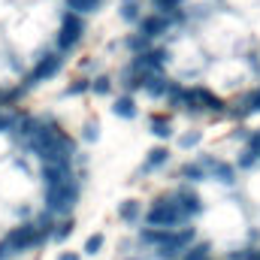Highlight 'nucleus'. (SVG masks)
I'll list each match as a JSON object with an SVG mask.
<instances>
[{
	"instance_id": "nucleus-3",
	"label": "nucleus",
	"mask_w": 260,
	"mask_h": 260,
	"mask_svg": "<svg viewBox=\"0 0 260 260\" xmlns=\"http://www.w3.org/2000/svg\"><path fill=\"white\" fill-rule=\"evenodd\" d=\"M194 239H197L194 227H173V230H167L164 245H160V248H154V257H157V260H179V257H182V251H185Z\"/></svg>"
},
{
	"instance_id": "nucleus-30",
	"label": "nucleus",
	"mask_w": 260,
	"mask_h": 260,
	"mask_svg": "<svg viewBox=\"0 0 260 260\" xmlns=\"http://www.w3.org/2000/svg\"><path fill=\"white\" fill-rule=\"evenodd\" d=\"M251 260H260V248H254V251H251Z\"/></svg>"
},
{
	"instance_id": "nucleus-17",
	"label": "nucleus",
	"mask_w": 260,
	"mask_h": 260,
	"mask_svg": "<svg viewBox=\"0 0 260 260\" xmlns=\"http://www.w3.org/2000/svg\"><path fill=\"white\" fill-rule=\"evenodd\" d=\"M142 82H145V76H142V73H136L133 67H127V70H124V76H121V88H124L127 94L142 91Z\"/></svg>"
},
{
	"instance_id": "nucleus-5",
	"label": "nucleus",
	"mask_w": 260,
	"mask_h": 260,
	"mask_svg": "<svg viewBox=\"0 0 260 260\" xmlns=\"http://www.w3.org/2000/svg\"><path fill=\"white\" fill-rule=\"evenodd\" d=\"M170 15H164V12H151V15H142L139 21H136V27H139V34L142 37H148V40H157V37H164L167 30H170Z\"/></svg>"
},
{
	"instance_id": "nucleus-24",
	"label": "nucleus",
	"mask_w": 260,
	"mask_h": 260,
	"mask_svg": "<svg viewBox=\"0 0 260 260\" xmlns=\"http://www.w3.org/2000/svg\"><path fill=\"white\" fill-rule=\"evenodd\" d=\"M103 242H106V239H103V233H94V236L85 242V254H97V251L103 248Z\"/></svg>"
},
{
	"instance_id": "nucleus-20",
	"label": "nucleus",
	"mask_w": 260,
	"mask_h": 260,
	"mask_svg": "<svg viewBox=\"0 0 260 260\" xmlns=\"http://www.w3.org/2000/svg\"><path fill=\"white\" fill-rule=\"evenodd\" d=\"M148 43H151V40H148V37H142V34H133V37H127V40H124V46H127L133 55L145 52V49H148Z\"/></svg>"
},
{
	"instance_id": "nucleus-10",
	"label": "nucleus",
	"mask_w": 260,
	"mask_h": 260,
	"mask_svg": "<svg viewBox=\"0 0 260 260\" xmlns=\"http://www.w3.org/2000/svg\"><path fill=\"white\" fill-rule=\"evenodd\" d=\"M173 85H176V82H170L164 73H148L145 82H142V91H145L148 97H154V100H167V94H170Z\"/></svg>"
},
{
	"instance_id": "nucleus-23",
	"label": "nucleus",
	"mask_w": 260,
	"mask_h": 260,
	"mask_svg": "<svg viewBox=\"0 0 260 260\" xmlns=\"http://www.w3.org/2000/svg\"><path fill=\"white\" fill-rule=\"evenodd\" d=\"M260 157L257 154H251V151H248V148H245V151H242V154H239V160H236V164H233V167H236V170H251V167H254V164H257Z\"/></svg>"
},
{
	"instance_id": "nucleus-16",
	"label": "nucleus",
	"mask_w": 260,
	"mask_h": 260,
	"mask_svg": "<svg viewBox=\"0 0 260 260\" xmlns=\"http://www.w3.org/2000/svg\"><path fill=\"white\" fill-rule=\"evenodd\" d=\"M209 257H212V245H209V242H191V245L182 251L179 260H209Z\"/></svg>"
},
{
	"instance_id": "nucleus-4",
	"label": "nucleus",
	"mask_w": 260,
	"mask_h": 260,
	"mask_svg": "<svg viewBox=\"0 0 260 260\" xmlns=\"http://www.w3.org/2000/svg\"><path fill=\"white\" fill-rule=\"evenodd\" d=\"M170 61V52L167 49H145V52H139V55H133V61L130 67L136 70V73H142V76H148V73H164V67Z\"/></svg>"
},
{
	"instance_id": "nucleus-7",
	"label": "nucleus",
	"mask_w": 260,
	"mask_h": 260,
	"mask_svg": "<svg viewBox=\"0 0 260 260\" xmlns=\"http://www.w3.org/2000/svg\"><path fill=\"white\" fill-rule=\"evenodd\" d=\"M200 160H203V167L209 170V179H218V182H224V185H233V182H236V167H233V164L218 160V157H212V154H203Z\"/></svg>"
},
{
	"instance_id": "nucleus-19",
	"label": "nucleus",
	"mask_w": 260,
	"mask_h": 260,
	"mask_svg": "<svg viewBox=\"0 0 260 260\" xmlns=\"http://www.w3.org/2000/svg\"><path fill=\"white\" fill-rule=\"evenodd\" d=\"M121 18H124L127 24H136V21L142 18V9H139L136 0H124V3H121Z\"/></svg>"
},
{
	"instance_id": "nucleus-12",
	"label": "nucleus",
	"mask_w": 260,
	"mask_h": 260,
	"mask_svg": "<svg viewBox=\"0 0 260 260\" xmlns=\"http://www.w3.org/2000/svg\"><path fill=\"white\" fill-rule=\"evenodd\" d=\"M112 112H115L118 118H124V121H133V118L139 115V109H136V100H133V94H121V97L115 100Z\"/></svg>"
},
{
	"instance_id": "nucleus-25",
	"label": "nucleus",
	"mask_w": 260,
	"mask_h": 260,
	"mask_svg": "<svg viewBox=\"0 0 260 260\" xmlns=\"http://www.w3.org/2000/svg\"><path fill=\"white\" fill-rule=\"evenodd\" d=\"M154 6H157V12H164V15H173V12L182 6V0H154Z\"/></svg>"
},
{
	"instance_id": "nucleus-11",
	"label": "nucleus",
	"mask_w": 260,
	"mask_h": 260,
	"mask_svg": "<svg viewBox=\"0 0 260 260\" xmlns=\"http://www.w3.org/2000/svg\"><path fill=\"white\" fill-rule=\"evenodd\" d=\"M167 160H170V148H167V145H154V148L148 151V157H145V164H142L139 173H154V170L167 167Z\"/></svg>"
},
{
	"instance_id": "nucleus-27",
	"label": "nucleus",
	"mask_w": 260,
	"mask_h": 260,
	"mask_svg": "<svg viewBox=\"0 0 260 260\" xmlns=\"http://www.w3.org/2000/svg\"><path fill=\"white\" fill-rule=\"evenodd\" d=\"M248 136H251V127H242V124H239V127L233 130V139H236V142H242V145L248 142Z\"/></svg>"
},
{
	"instance_id": "nucleus-13",
	"label": "nucleus",
	"mask_w": 260,
	"mask_h": 260,
	"mask_svg": "<svg viewBox=\"0 0 260 260\" xmlns=\"http://www.w3.org/2000/svg\"><path fill=\"white\" fill-rule=\"evenodd\" d=\"M118 221H124V224L142 221V203H139V200H124V203L118 206Z\"/></svg>"
},
{
	"instance_id": "nucleus-21",
	"label": "nucleus",
	"mask_w": 260,
	"mask_h": 260,
	"mask_svg": "<svg viewBox=\"0 0 260 260\" xmlns=\"http://www.w3.org/2000/svg\"><path fill=\"white\" fill-rule=\"evenodd\" d=\"M91 91H94L97 97H106V94H112V79H109V76H97V79L91 82Z\"/></svg>"
},
{
	"instance_id": "nucleus-28",
	"label": "nucleus",
	"mask_w": 260,
	"mask_h": 260,
	"mask_svg": "<svg viewBox=\"0 0 260 260\" xmlns=\"http://www.w3.org/2000/svg\"><path fill=\"white\" fill-rule=\"evenodd\" d=\"M85 139H97V124H88L85 127Z\"/></svg>"
},
{
	"instance_id": "nucleus-26",
	"label": "nucleus",
	"mask_w": 260,
	"mask_h": 260,
	"mask_svg": "<svg viewBox=\"0 0 260 260\" xmlns=\"http://www.w3.org/2000/svg\"><path fill=\"white\" fill-rule=\"evenodd\" d=\"M245 148H248L251 154H257V157H260V130H251V136H248Z\"/></svg>"
},
{
	"instance_id": "nucleus-2",
	"label": "nucleus",
	"mask_w": 260,
	"mask_h": 260,
	"mask_svg": "<svg viewBox=\"0 0 260 260\" xmlns=\"http://www.w3.org/2000/svg\"><path fill=\"white\" fill-rule=\"evenodd\" d=\"M142 221L148 224V227H164V230H173V227H182L188 218H185V212L179 209V203H176V197H157V200H151V206L142 212Z\"/></svg>"
},
{
	"instance_id": "nucleus-8",
	"label": "nucleus",
	"mask_w": 260,
	"mask_h": 260,
	"mask_svg": "<svg viewBox=\"0 0 260 260\" xmlns=\"http://www.w3.org/2000/svg\"><path fill=\"white\" fill-rule=\"evenodd\" d=\"M173 197H176V203H179V209L185 212V218H188V221H191V218H197V215H203V197L197 194L191 185L179 188Z\"/></svg>"
},
{
	"instance_id": "nucleus-6",
	"label": "nucleus",
	"mask_w": 260,
	"mask_h": 260,
	"mask_svg": "<svg viewBox=\"0 0 260 260\" xmlns=\"http://www.w3.org/2000/svg\"><path fill=\"white\" fill-rule=\"evenodd\" d=\"M191 97H194V103L200 106V112H215V115H224L227 112V103L218 94H212L209 88H203V85L191 88Z\"/></svg>"
},
{
	"instance_id": "nucleus-15",
	"label": "nucleus",
	"mask_w": 260,
	"mask_h": 260,
	"mask_svg": "<svg viewBox=\"0 0 260 260\" xmlns=\"http://www.w3.org/2000/svg\"><path fill=\"white\" fill-rule=\"evenodd\" d=\"M164 239H167V230L164 227H142L139 230V242L148 245V248H160Z\"/></svg>"
},
{
	"instance_id": "nucleus-22",
	"label": "nucleus",
	"mask_w": 260,
	"mask_h": 260,
	"mask_svg": "<svg viewBox=\"0 0 260 260\" xmlns=\"http://www.w3.org/2000/svg\"><path fill=\"white\" fill-rule=\"evenodd\" d=\"M203 142V133L200 130H191V133H185V136H179V148H185V151H191Z\"/></svg>"
},
{
	"instance_id": "nucleus-29",
	"label": "nucleus",
	"mask_w": 260,
	"mask_h": 260,
	"mask_svg": "<svg viewBox=\"0 0 260 260\" xmlns=\"http://www.w3.org/2000/svg\"><path fill=\"white\" fill-rule=\"evenodd\" d=\"M58 260H79V254H61Z\"/></svg>"
},
{
	"instance_id": "nucleus-32",
	"label": "nucleus",
	"mask_w": 260,
	"mask_h": 260,
	"mask_svg": "<svg viewBox=\"0 0 260 260\" xmlns=\"http://www.w3.org/2000/svg\"><path fill=\"white\" fill-rule=\"evenodd\" d=\"M209 260H212V257H209Z\"/></svg>"
},
{
	"instance_id": "nucleus-9",
	"label": "nucleus",
	"mask_w": 260,
	"mask_h": 260,
	"mask_svg": "<svg viewBox=\"0 0 260 260\" xmlns=\"http://www.w3.org/2000/svg\"><path fill=\"white\" fill-rule=\"evenodd\" d=\"M257 112H260V85L242 94V100L236 103V109H230V118H236V121H245L248 115H257Z\"/></svg>"
},
{
	"instance_id": "nucleus-31",
	"label": "nucleus",
	"mask_w": 260,
	"mask_h": 260,
	"mask_svg": "<svg viewBox=\"0 0 260 260\" xmlns=\"http://www.w3.org/2000/svg\"><path fill=\"white\" fill-rule=\"evenodd\" d=\"M124 260H145V257H124Z\"/></svg>"
},
{
	"instance_id": "nucleus-1",
	"label": "nucleus",
	"mask_w": 260,
	"mask_h": 260,
	"mask_svg": "<svg viewBox=\"0 0 260 260\" xmlns=\"http://www.w3.org/2000/svg\"><path fill=\"white\" fill-rule=\"evenodd\" d=\"M46 0H0V106H12L37 88L34 70L46 55L24 52V34L40 27Z\"/></svg>"
},
{
	"instance_id": "nucleus-18",
	"label": "nucleus",
	"mask_w": 260,
	"mask_h": 260,
	"mask_svg": "<svg viewBox=\"0 0 260 260\" xmlns=\"http://www.w3.org/2000/svg\"><path fill=\"white\" fill-rule=\"evenodd\" d=\"M151 133H154L157 139L167 142V139L173 136V124H170V118H167V115H154V118H151Z\"/></svg>"
},
{
	"instance_id": "nucleus-14",
	"label": "nucleus",
	"mask_w": 260,
	"mask_h": 260,
	"mask_svg": "<svg viewBox=\"0 0 260 260\" xmlns=\"http://www.w3.org/2000/svg\"><path fill=\"white\" fill-rule=\"evenodd\" d=\"M179 176L185 182H203V179H209V170L203 167V160H188V164H182Z\"/></svg>"
}]
</instances>
